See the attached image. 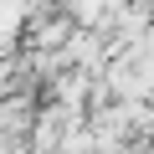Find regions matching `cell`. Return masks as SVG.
I'll return each instance as SVG.
<instances>
[{
	"label": "cell",
	"instance_id": "obj_1",
	"mask_svg": "<svg viewBox=\"0 0 154 154\" xmlns=\"http://www.w3.org/2000/svg\"><path fill=\"white\" fill-rule=\"evenodd\" d=\"M51 5V0H26V11H46Z\"/></svg>",
	"mask_w": 154,
	"mask_h": 154
}]
</instances>
